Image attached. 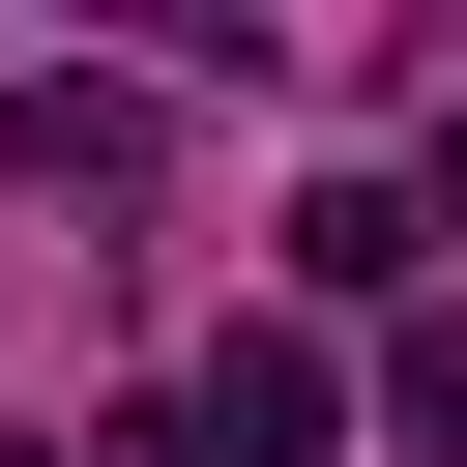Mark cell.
<instances>
[{
	"label": "cell",
	"instance_id": "obj_1",
	"mask_svg": "<svg viewBox=\"0 0 467 467\" xmlns=\"http://www.w3.org/2000/svg\"><path fill=\"white\" fill-rule=\"evenodd\" d=\"M146 146H175V88H117V58H29L0 88V175H58V204H117Z\"/></svg>",
	"mask_w": 467,
	"mask_h": 467
},
{
	"label": "cell",
	"instance_id": "obj_2",
	"mask_svg": "<svg viewBox=\"0 0 467 467\" xmlns=\"http://www.w3.org/2000/svg\"><path fill=\"white\" fill-rule=\"evenodd\" d=\"M175 379H204V438H234V467H321V438H350V379H321V321H204Z\"/></svg>",
	"mask_w": 467,
	"mask_h": 467
},
{
	"label": "cell",
	"instance_id": "obj_3",
	"mask_svg": "<svg viewBox=\"0 0 467 467\" xmlns=\"http://www.w3.org/2000/svg\"><path fill=\"white\" fill-rule=\"evenodd\" d=\"M409 234H438L409 175H321V204H292V292H409Z\"/></svg>",
	"mask_w": 467,
	"mask_h": 467
},
{
	"label": "cell",
	"instance_id": "obj_4",
	"mask_svg": "<svg viewBox=\"0 0 467 467\" xmlns=\"http://www.w3.org/2000/svg\"><path fill=\"white\" fill-rule=\"evenodd\" d=\"M379 409H409V467H467V292H438V321H379Z\"/></svg>",
	"mask_w": 467,
	"mask_h": 467
},
{
	"label": "cell",
	"instance_id": "obj_5",
	"mask_svg": "<svg viewBox=\"0 0 467 467\" xmlns=\"http://www.w3.org/2000/svg\"><path fill=\"white\" fill-rule=\"evenodd\" d=\"M88 467H234V438H204V379H146V409H117Z\"/></svg>",
	"mask_w": 467,
	"mask_h": 467
},
{
	"label": "cell",
	"instance_id": "obj_6",
	"mask_svg": "<svg viewBox=\"0 0 467 467\" xmlns=\"http://www.w3.org/2000/svg\"><path fill=\"white\" fill-rule=\"evenodd\" d=\"M409 204H438V234H467V117H438V175H409Z\"/></svg>",
	"mask_w": 467,
	"mask_h": 467
},
{
	"label": "cell",
	"instance_id": "obj_7",
	"mask_svg": "<svg viewBox=\"0 0 467 467\" xmlns=\"http://www.w3.org/2000/svg\"><path fill=\"white\" fill-rule=\"evenodd\" d=\"M0 467H58V438H0Z\"/></svg>",
	"mask_w": 467,
	"mask_h": 467
}]
</instances>
